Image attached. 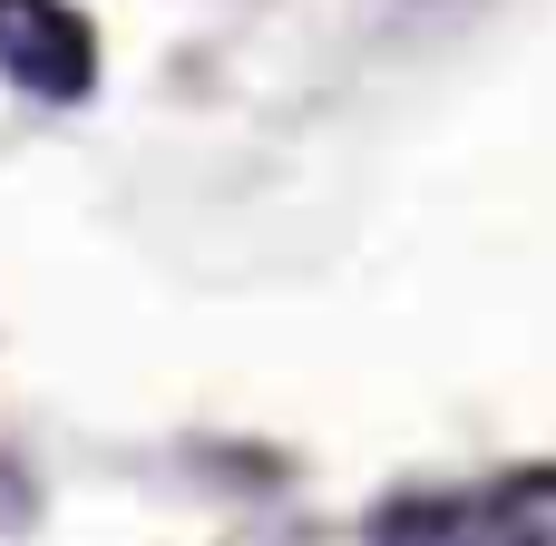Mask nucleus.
<instances>
[{"mask_svg":"<svg viewBox=\"0 0 556 546\" xmlns=\"http://www.w3.org/2000/svg\"><path fill=\"white\" fill-rule=\"evenodd\" d=\"M0 78L29 88V98H49V107L88 98V78H98L88 20L68 0H0Z\"/></svg>","mask_w":556,"mask_h":546,"instance_id":"nucleus-1","label":"nucleus"},{"mask_svg":"<svg viewBox=\"0 0 556 546\" xmlns=\"http://www.w3.org/2000/svg\"><path fill=\"white\" fill-rule=\"evenodd\" d=\"M489 537L498 546H556V469H528L489 498Z\"/></svg>","mask_w":556,"mask_h":546,"instance_id":"nucleus-2","label":"nucleus"}]
</instances>
